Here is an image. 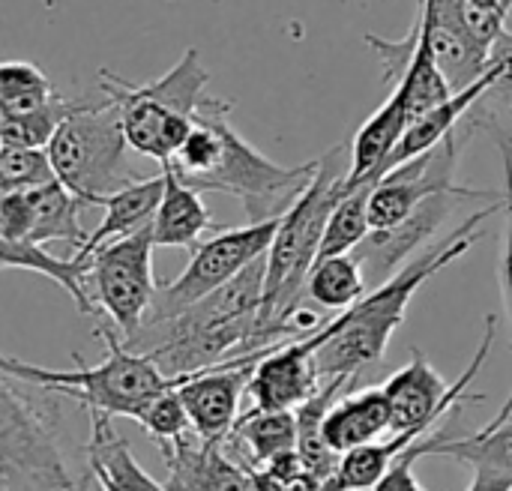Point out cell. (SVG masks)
<instances>
[{"label":"cell","instance_id":"5bb4252c","mask_svg":"<svg viewBox=\"0 0 512 491\" xmlns=\"http://www.w3.org/2000/svg\"><path fill=\"white\" fill-rule=\"evenodd\" d=\"M390 423H393L390 399L384 387H372L336 399L321 420V435L327 447L342 456L390 435Z\"/></svg>","mask_w":512,"mask_h":491},{"label":"cell","instance_id":"4316f807","mask_svg":"<svg viewBox=\"0 0 512 491\" xmlns=\"http://www.w3.org/2000/svg\"><path fill=\"white\" fill-rule=\"evenodd\" d=\"M78 102L81 99L54 96L51 102H45L42 108H36L30 114L0 117V141L3 144H15V147H48V141L54 138L57 126L63 123L66 114L75 111Z\"/></svg>","mask_w":512,"mask_h":491},{"label":"cell","instance_id":"44dd1931","mask_svg":"<svg viewBox=\"0 0 512 491\" xmlns=\"http://www.w3.org/2000/svg\"><path fill=\"white\" fill-rule=\"evenodd\" d=\"M417 3H420L417 6V21H420V30H423V36H426V42H429V48L435 54L438 69L444 72L453 93L465 90L468 84H474L492 66V54L477 51L474 45L459 39L453 30L438 24L426 0H417Z\"/></svg>","mask_w":512,"mask_h":491},{"label":"cell","instance_id":"ffe728a7","mask_svg":"<svg viewBox=\"0 0 512 491\" xmlns=\"http://www.w3.org/2000/svg\"><path fill=\"white\" fill-rule=\"evenodd\" d=\"M237 453H243V468H264L273 459L297 450V414L294 411H246L240 414L234 432L225 438Z\"/></svg>","mask_w":512,"mask_h":491},{"label":"cell","instance_id":"7a4b0ae2","mask_svg":"<svg viewBox=\"0 0 512 491\" xmlns=\"http://www.w3.org/2000/svg\"><path fill=\"white\" fill-rule=\"evenodd\" d=\"M351 147L339 144L318 159V171L303 195L279 216L273 243L267 249L264 300L255 327V345L273 348L282 336H303L318 327L312 312L300 309L306 294V276L318 261L321 237L330 213L348 192Z\"/></svg>","mask_w":512,"mask_h":491},{"label":"cell","instance_id":"e0dca14e","mask_svg":"<svg viewBox=\"0 0 512 491\" xmlns=\"http://www.w3.org/2000/svg\"><path fill=\"white\" fill-rule=\"evenodd\" d=\"M162 189H165V177L156 174V177H147V180H132L129 186L117 189L114 195L102 198V222L96 231H90L84 237V243L75 249V261L84 264V258L90 252H96L99 246L111 243V240H123V237H132L144 228H150L153 222V213L159 207V198H162Z\"/></svg>","mask_w":512,"mask_h":491},{"label":"cell","instance_id":"d6986e66","mask_svg":"<svg viewBox=\"0 0 512 491\" xmlns=\"http://www.w3.org/2000/svg\"><path fill=\"white\" fill-rule=\"evenodd\" d=\"M0 270H30V273L48 276L75 300L81 315H96L90 294H87V264L75 258H57L42 243L9 237L0 228Z\"/></svg>","mask_w":512,"mask_h":491},{"label":"cell","instance_id":"9a60e30c","mask_svg":"<svg viewBox=\"0 0 512 491\" xmlns=\"http://www.w3.org/2000/svg\"><path fill=\"white\" fill-rule=\"evenodd\" d=\"M165 189L153 213V243L165 249H195L207 231H216L213 213L207 210L198 189L183 183L171 165H162Z\"/></svg>","mask_w":512,"mask_h":491},{"label":"cell","instance_id":"8fae6325","mask_svg":"<svg viewBox=\"0 0 512 491\" xmlns=\"http://www.w3.org/2000/svg\"><path fill=\"white\" fill-rule=\"evenodd\" d=\"M330 336V321H324L309 336H297L294 342H279L267 348V354L252 366L249 375V399L252 411H294L306 399H312L321 387L315 354Z\"/></svg>","mask_w":512,"mask_h":491},{"label":"cell","instance_id":"9c48e42d","mask_svg":"<svg viewBox=\"0 0 512 491\" xmlns=\"http://www.w3.org/2000/svg\"><path fill=\"white\" fill-rule=\"evenodd\" d=\"M276 225H279V219L249 222L243 228H225V231H216L213 237L201 240L192 249V258H189L186 270L174 282H168V285H162L156 291L144 324L165 321V318L183 312L186 306L198 303L201 297L213 294L216 288L228 285L252 261L267 255V249L273 243V234H276Z\"/></svg>","mask_w":512,"mask_h":491},{"label":"cell","instance_id":"836d02e7","mask_svg":"<svg viewBox=\"0 0 512 491\" xmlns=\"http://www.w3.org/2000/svg\"><path fill=\"white\" fill-rule=\"evenodd\" d=\"M474 3H480V6H486V9H507V12L512 9L507 0H474Z\"/></svg>","mask_w":512,"mask_h":491},{"label":"cell","instance_id":"6da1fadb","mask_svg":"<svg viewBox=\"0 0 512 491\" xmlns=\"http://www.w3.org/2000/svg\"><path fill=\"white\" fill-rule=\"evenodd\" d=\"M231 108L234 105L225 99L204 96L189 135L165 165L198 192L240 198L249 222L279 219L312 183L318 159L297 168L276 165L234 129Z\"/></svg>","mask_w":512,"mask_h":491},{"label":"cell","instance_id":"7c38bea8","mask_svg":"<svg viewBox=\"0 0 512 491\" xmlns=\"http://www.w3.org/2000/svg\"><path fill=\"white\" fill-rule=\"evenodd\" d=\"M264 354H267V348L177 378V393L189 414V426L201 441L222 444L234 432V426L240 420V402L246 396L252 366Z\"/></svg>","mask_w":512,"mask_h":491},{"label":"cell","instance_id":"8992f818","mask_svg":"<svg viewBox=\"0 0 512 491\" xmlns=\"http://www.w3.org/2000/svg\"><path fill=\"white\" fill-rule=\"evenodd\" d=\"M99 336L105 339V360L99 366H78L72 372L63 369H42L33 363H21L0 351V369L18 381H24L33 390L60 393L75 402H81L87 411H99L108 417H126L141 420L147 405L171 390L177 378H168L156 360L144 351L129 348L123 339H117L114 330L99 327Z\"/></svg>","mask_w":512,"mask_h":491},{"label":"cell","instance_id":"83f0119b","mask_svg":"<svg viewBox=\"0 0 512 491\" xmlns=\"http://www.w3.org/2000/svg\"><path fill=\"white\" fill-rule=\"evenodd\" d=\"M57 180L45 147H0V198L21 195Z\"/></svg>","mask_w":512,"mask_h":491},{"label":"cell","instance_id":"f1b7e54d","mask_svg":"<svg viewBox=\"0 0 512 491\" xmlns=\"http://www.w3.org/2000/svg\"><path fill=\"white\" fill-rule=\"evenodd\" d=\"M138 423H141V429H144L153 441H159V447H165V444L180 441L183 435H189L192 426H189V414H186V408H183V399H180V393H177V384H174L171 390L159 393V396L147 405V411L141 414Z\"/></svg>","mask_w":512,"mask_h":491},{"label":"cell","instance_id":"603a6c76","mask_svg":"<svg viewBox=\"0 0 512 491\" xmlns=\"http://www.w3.org/2000/svg\"><path fill=\"white\" fill-rule=\"evenodd\" d=\"M435 21L453 30L459 39L474 45L483 54H492L495 45L507 36V9H486L474 0H426Z\"/></svg>","mask_w":512,"mask_h":491},{"label":"cell","instance_id":"5b68a950","mask_svg":"<svg viewBox=\"0 0 512 491\" xmlns=\"http://www.w3.org/2000/svg\"><path fill=\"white\" fill-rule=\"evenodd\" d=\"M207 84L210 72L198 48H186L165 75L147 84H132L108 69L99 72V93L114 102L126 144L159 165H165L189 135Z\"/></svg>","mask_w":512,"mask_h":491},{"label":"cell","instance_id":"2e32d148","mask_svg":"<svg viewBox=\"0 0 512 491\" xmlns=\"http://www.w3.org/2000/svg\"><path fill=\"white\" fill-rule=\"evenodd\" d=\"M114 417L90 411V441L84 447L87 468L102 491H171L156 483L132 456L129 441L111 426Z\"/></svg>","mask_w":512,"mask_h":491},{"label":"cell","instance_id":"4fadbf2b","mask_svg":"<svg viewBox=\"0 0 512 491\" xmlns=\"http://www.w3.org/2000/svg\"><path fill=\"white\" fill-rule=\"evenodd\" d=\"M81 201L60 183L51 180L39 189L0 198V228L9 237L33 243H66L72 252L84 243V228L78 219Z\"/></svg>","mask_w":512,"mask_h":491},{"label":"cell","instance_id":"ac0fdd59","mask_svg":"<svg viewBox=\"0 0 512 491\" xmlns=\"http://www.w3.org/2000/svg\"><path fill=\"white\" fill-rule=\"evenodd\" d=\"M411 126V114H408V99L405 90L396 84L393 96L360 126V132L351 141V174H348V186H357L363 180H378L381 165L387 162V156L393 153V147L402 141L405 129Z\"/></svg>","mask_w":512,"mask_h":491},{"label":"cell","instance_id":"484cf974","mask_svg":"<svg viewBox=\"0 0 512 491\" xmlns=\"http://www.w3.org/2000/svg\"><path fill=\"white\" fill-rule=\"evenodd\" d=\"M57 93L48 75L30 60H3L0 63V117H18L42 108Z\"/></svg>","mask_w":512,"mask_h":491},{"label":"cell","instance_id":"277c9868","mask_svg":"<svg viewBox=\"0 0 512 491\" xmlns=\"http://www.w3.org/2000/svg\"><path fill=\"white\" fill-rule=\"evenodd\" d=\"M264 273L267 255L252 261L228 285L216 288L183 312L165 321L144 324L135 333H153V345L144 348V354H150L168 378H180L264 351L255 345V327L264 300Z\"/></svg>","mask_w":512,"mask_h":491},{"label":"cell","instance_id":"1f68e13d","mask_svg":"<svg viewBox=\"0 0 512 491\" xmlns=\"http://www.w3.org/2000/svg\"><path fill=\"white\" fill-rule=\"evenodd\" d=\"M468 491H512L507 480L495 477V474H486V471H474V483Z\"/></svg>","mask_w":512,"mask_h":491},{"label":"cell","instance_id":"7402d4cb","mask_svg":"<svg viewBox=\"0 0 512 491\" xmlns=\"http://www.w3.org/2000/svg\"><path fill=\"white\" fill-rule=\"evenodd\" d=\"M432 456L462 462L474 471L495 474L512 486V417L501 426H486L468 438H444Z\"/></svg>","mask_w":512,"mask_h":491},{"label":"cell","instance_id":"ba28073f","mask_svg":"<svg viewBox=\"0 0 512 491\" xmlns=\"http://www.w3.org/2000/svg\"><path fill=\"white\" fill-rule=\"evenodd\" d=\"M153 231L144 228L132 237L111 240L84 258L87 264V294L96 312L108 315L123 342H129L159 291L153 276Z\"/></svg>","mask_w":512,"mask_h":491},{"label":"cell","instance_id":"3957f363","mask_svg":"<svg viewBox=\"0 0 512 491\" xmlns=\"http://www.w3.org/2000/svg\"><path fill=\"white\" fill-rule=\"evenodd\" d=\"M501 207H504V195L495 204H489V210H480V213L468 216L465 225H459L441 243H432L423 255L405 261V267L396 276H390L387 282L375 285L351 309H345L342 315L330 318V336H327V342L315 354V366H318L321 384L333 381V378L354 381L366 366L381 363L393 333L405 321L411 297L438 270H444L447 264H453L465 252H471V246L480 240V234H477L480 222L489 219V213H498Z\"/></svg>","mask_w":512,"mask_h":491},{"label":"cell","instance_id":"f546056e","mask_svg":"<svg viewBox=\"0 0 512 491\" xmlns=\"http://www.w3.org/2000/svg\"><path fill=\"white\" fill-rule=\"evenodd\" d=\"M501 156H504V210H507V234H504V252H501V294L504 309L512 327V144L510 138H501Z\"/></svg>","mask_w":512,"mask_h":491},{"label":"cell","instance_id":"e575fe53","mask_svg":"<svg viewBox=\"0 0 512 491\" xmlns=\"http://www.w3.org/2000/svg\"><path fill=\"white\" fill-rule=\"evenodd\" d=\"M510 144H512V135H510Z\"/></svg>","mask_w":512,"mask_h":491},{"label":"cell","instance_id":"52a82bcc","mask_svg":"<svg viewBox=\"0 0 512 491\" xmlns=\"http://www.w3.org/2000/svg\"><path fill=\"white\" fill-rule=\"evenodd\" d=\"M45 150L54 177L81 204L99 207L102 198L135 180L126 162L129 144L123 135V123L108 96H81V102L72 114L63 117Z\"/></svg>","mask_w":512,"mask_h":491},{"label":"cell","instance_id":"d6a6232c","mask_svg":"<svg viewBox=\"0 0 512 491\" xmlns=\"http://www.w3.org/2000/svg\"><path fill=\"white\" fill-rule=\"evenodd\" d=\"M510 417H512V393H510V399L504 402V408L498 411V417H495V420H492L489 426H501V423H507Z\"/></svg>","mask_w":512,"mask_h":491},{"label":"cell","instance_id":"cb8c5ba5","mask_svg":"<svg viewBox=\"0 0 512 491\" xmlns=\"http://www.w3.org/2000/svg\"><path fill=\"white\" fill-rule=\"evenodd\" d=\"M366 276L360 261L345 252V255H330L318 258L306 276V297L315 300L324 309L345 312L351 309L363 294H366Z\"/></svg>","mask_w":512,"mask_h":491},{"label":"cell","instance_id":"4dcf8cb0","mask_svg":"<svg viewBox=\"0 0 512 491\" xmlns=\"http://www.w3.org/2000/svg\"><path fill=\"white\" fill-rule=\"evenodd\" d=\"M246 491H285V486L264 468H252L246 477Z\"/></svg>","mask_w":512,"mask_h":491},{"label":"cell","instance_id":"30bf717a","mask_svg":"<svg viewBox=\"0 0 512 491\" xmlns=\"http://www.w3.org/2000/svg\"><path fill=\"white\" fill-rule=\"evenodd\" d=\"M498 192H483V189H450V192H432L423 198L399 225L384 228V231H369L363 243L351 252L366 276V285H381L393 276V267L405 264L414 258V252L429 243L438 228L453 216L459 201L468 198H495Z\"/></svg>","mask_w":512,"mask_h":491},{"label":"cell","instance_id":"d4e9b609","mask_svg":"<svg viewBox=\"0 0 512 491\" xmlns=\"http://www.w3.org/2000/svg\"><path fill=\"white\" fill-rule=\"evenodd\" d=\"M372 186H375L372 180L348 186V192L342 195V201L336 204V210L327 219L318 258L345 255V252H354L363 243V237L372 231V225H369V195H372Z\"/></svg>","mask_w":512,"mask_h":491}]
</instances>
